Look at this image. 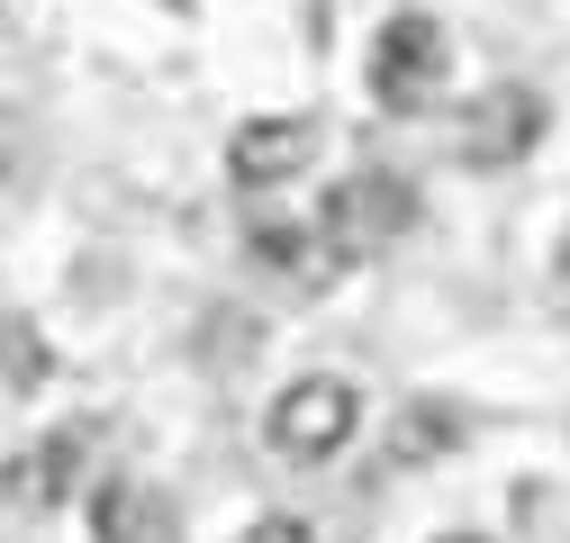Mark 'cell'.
I'll return each mask as SVG.
<instances>
[{"label":"cell","instance_id":"obj_1","mask_svg":"<svg viewBox=\"0 0 570 543\" xmlns=\"http://www.w3.org/2000/svg\"><path fill=\"white\" fill-rule=\"evenodd\" d=\"M363 82H372V100H381L390 118H425V109L444 100V82H453V37H444V19H435V10L381 19Z\"/></svg>","mask_w":570,"mask_h":543},{"label":"cell","instance_id":"obj_2","mask_svg":"<svg viewBox=\"0 0 570 543\" xmlns=\"http://www.w3.org/2000/svg\"><path fill=\"white\" fill-rule=\"evenodd\" d=\"M317 227H326V245L344 254V263H372V254H390L407 227H416V181H399V172H344L335 190H326V209H317Z\"/></svg>","mask_w":570,"mask_h":543},{"label":"cell","instance_id":"obj_3","mask_svg":"<svg viewBox=\"0 0 570 543\" xmlns=\"http://www.w3.org/2000/svg\"><path fill=\"white\" fill-rule=\"evenodd\" d=\"M543 127H552V109H543L534 82H489V91L453 118V155H462L471 172H508V164H525V155L543 146Z\"/></svg>","mask_w":570,"mask_h":543},{"label":"cell","instance_id":"obj_4","mask_svg":"<svg viewBox=\"0 0 570 543\" xmlns=\"http://www.w3.org/2000/svg\"><path fill=\"white\" fill-rule=\"evenodd\" d=\"M272 453L281 462H335L353 435H363V398H353V381H291V389H281L272 398Z\"/></svg>","mask_w":570,"mask_h":543},{"label":"cell","instance_id":"obj_5","mask_svg":"<svg viewBox=\"0 0 570 543\" xmlns=\"http://www.w3.org/2000/svg\"><path fill=\"white\" fill-rule=\"evenodd\" d=\"M317 164V118H245L227 136V181L236 190H281Z\"/></svg>","mask_w":570,"mask_h":543},{"label":"cell","instance_id":"obj_6","mask_svg":"<svg viewBox=\"0 0 570 543\" xmlns=\"http://www.w3.org/2000/svg\"><path fill=\"white\" fill-rule=\"evenodd\" d=\"M82 462H91V435H82V426L37 435L28 453H10V462H0V498H10V507H28V516H46V507H63V498L82 490Z\"/></svg>","mask_w":570,"mask_h":543},{"label":"cell","instance_id":"obj_7","mask_svg":"<svg viewBox=\"0 0 570 543\" xmlns=\"http://www.w3.org/2000/svg\"><path fill=\"white\" fill-rule=\"evenodd\" d=\"M254 263H272L281 282H299L308 299L344 272V254L326 245V227H317V218H254Z\"/></svg>","mask_w":570,"mask_h":543},{"label":"cell","instance_id":"obj_8","mask_svg":"<svg viewBox=\"0 0 570 543\" xmlns=\"http://www.w3.org/2000/svg\"><path fill=\"white\" fill-rule=\"evenodd\" d=\"M91 534L100 543H173V507L146 490V481H109L91 498Z\"/></svg>","mask_w":570,"mask_h":543},{"label":"cell","instance_id":"obj_9","mask_svg":"<svg viewBox=\"0 0 570 543\" xmlns=\"http://www.w3.org/2000/svg\"><path fill=\"white\" fill-rule=\"evenodd\" d=\"M0 381H10V389H37L46 381V335L28 317H0Z\"/></svg>","mask_w":570,"mask_h":543},{"label":"cell","instance_id":"obj_10","mask_svg":"<svg viewBox=\"0 0 570 543\" xmlns=\"http://www.w3.org/2000/svg\"><path fill=\"white\" fill-rule=\"evenodd\" d=\"M245 543H308V525H299V516H263Z\"/></svg>","mask_w":570,"mask_h":543},{"label":"cell","instance_id":"obj_11","mask_svg":"<svg viewBox=\"0 0 570 543\" xmlns=\"http://www.w3.org/2000/svg\"><path fill=\"white\" fill-rule=\"evenodd\" d=\"M19 172V118H0V181Z\"/></svg>","mask_w":570,"mask_h":543},{"label":"cell","instance_id":"obj_12","mask_svg":"<svg viewBox=\"0 0 570 543\" xmlns=\"http://www.w3.org/2000/svg\"><path fill=\"white\" fill-rule=\"evenodd\" d=\"M552 290H561V308H570V236L552 245Z\"/></svg>","mask_w":570,"mask_h":543},{"label":"cell","instance_id":"obj_13","mask_svg":"<svg viewBox=\"0 0 570 543\" xmlns=\"http://www.w3.org/2000/svg\"><path fill=\"white\" fill-rule=\"evenodd\" d=\"M444 543H480V534H444Z\"/></svg>","mask_w":570,"mask_h":543}]
</instances>
